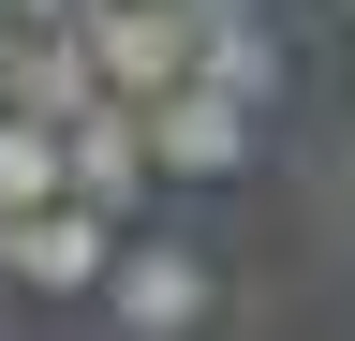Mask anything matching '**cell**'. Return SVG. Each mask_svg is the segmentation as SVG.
Instances as JSON below:
<instances>
[{
	"instance_id": "5b68a950",
	"label": "cell",
	"mask_w": 355,
	"mask_h": 341,
	"mask_svg": "<svg viewBox=\"0 0 355 341\" xmlns=\"http://www.w3.org/2000/svg\"><path fill=\"white\" fill-rule=\"evenodd\" d=\"M193 74H222L237 104H266V90H282V45H266V0H237V15H207V30H193Z\"/></svg>"
},
{
	"instance_id": "52a82bcc",
	"label": "cell",
	"mask_w": 355,
	"mask_h": 341,
	"mask_svg": "<svg viewBox=\"0 0 355 341\" xmlns=\"http://www.w3.org/2000/svg\"><path fill=\"white\" fill-rule=\"evenodd\" d=\"M15 45H30V15H0V104H15Z\"/></svg>"
},
{
	"instance_id": "9c48e42d",
	"label": "cell",
	"mask_w": 355,
	"mask_h": 341,
	"mask_svg": "<svg viewBox=\"0 0 355 341\" xmlns=\"http://www.w3.org/2000/svg\"><path fill=\"white\" fill-rule=\"evenodd\" d=\"M340 208H355V178H340Z\"/></svg>"
},
{
	"instance_id": "7a4b0ae2",
	"label": "cell",
	"mask_w": 355,
	"mask_h": 341,
	"mask_svg": "<svg viewBox=\"0 0 355 341\" xmlns=\"http://www.w3.org/2000/svg\"><path fill=\"white\" fill-rule=\"evenodd\" d=\"M207 252H178V238H119V267H104V312L133 341H178V326H207Z\"/></svg>"
},
{
	"instance_id": "8992f818",
	"label": "cell",
	"mask_w": 355,
	"mask_h": 341,
	"mask_svg": "<svg viewBox=\"0 0 355 341\" xmlns=\"http://www.w3.org/2000/svg\"><path fill=\"white\" fill-rule=\"evenodd\" d=\"M0 15H30V30H60V15H89V0H0Z\"/></svg>"
},
{
	"instance_id": "3957f363",
	"label": "cell",
	"mask_w": 355,
	"mask_h": 341,
	"mask_svg": "<svg viewBox=\"0 0 355 341\" xmlns=\"http://www.w3.org/2000/svg\"><path fill=\"white\" fill-rule=\"evenodd\" d=\"M148 149H163V178H237L252 163V104L222 90V74H178L148 104Z\"/></svg>"
},
{
	"instance_id": "ba28073f",
	"label": "cell",
	"mask_w": 355,
	"mask_h": 341,
	"mask_svg": "<svg viewBox=\"0 0 355 341\" xmlns=\"http://www.w3.org/2000/svg\"><path fill=\"white\" fill-rule=\"evenodd\" d=\"M266 15H311V0H266Z\"/></svg>"
},
{
	"instance_id": "277c9868",
	"label": "cell",
	"mask_w": 355,
	"mask_h": 341,
	"mask_svg": "<svg viewBox=\"0 0 355 341\" xmlns=\"http://www.w3.org/2000/svg\"><path fill=\"white\" fill-rule=\"evenodd\" d=\"M148 178H163V149H148V104H133V90H104V104L74 119V193H89V208H133Z\"/></svg>"
},
{
	"instance_id": "6da1fadb",
	"label": "cell",
	"mask_w": 355,
	"mask_h": 341,
	"mask_svg": "<svg viewBox=\"0 0 355 341\" xmlns=\"http://www.w3.org/2000/svg\"><path fill=\"white\" fill-rule=\"evenodd\" d=\"M0 267H15L30 297H104V267H119V208H89V193H60V208H0Z\"/></svg>"
}]
</instances>
